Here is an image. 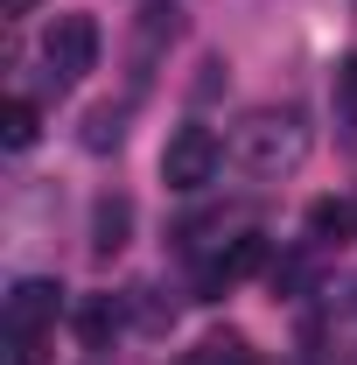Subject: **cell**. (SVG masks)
Wrapping results in <instances>:
<instances>
[{
  "label": "cell",
  "instance_id": "13",
  "mask_svg": "<svg viewBox=\"0 0 357 365\" xmlns=\"http://www.w3.org/2000/svg\"><path fill=\"white\" fill-rule=\"evenodd\" d=\"M0 7H7V14H36L43 0H0Z\"/></svg>",
  "mask_w": 357,
  "mask_h": 365
},
{
  "label": "cell",
  "instance_id": "7",
  "mask_svg": "<svg viewBox=\"0 0 357 365\" xmlns=\"http://www.w3.org/2000/svg\"><path fill=\"white\" fill-rule=\"evenodd\" d=\"M302 225H309L315 246H351V239H357V204H351V197H315Z\"/></svg>",
  "mask_w": 357,
  "mask_h": 365
},
{
  "label": "cell",
  "instance_id": "14",
  "mask_svg": "<svg viewBox=\"0 0 357 365\" xmlns=\"http://www.w3.org/2000/svg\"><path fill=\"white\" fill-rule=\"evenodd\" d=\"M176 365H203V359H176Z\"/></svg>",
  "mask_w": 357,
  "mask_h": 365
},
{
  "label": "cell",
  "instance_id": "6",
  "mask_svg": "<svg viewBox=\"0 0 357 365\" xmlns=\"http://www.w3.org/2000/svg\"><path fill=\"white\" fill-rule=\"evenodd\" d=\"M127 239H134V197L105 190V197L91 204V253L112 260V253H127Z\"/></svg>",
  "mask_w": 357,
  "mask_h": 365
},
{
  "label": "cell",
  "instance_id": "2",
  "mask_svg": "<svg viewBox=\"0 0 357 365\" xmlns=\"http://www.w3.org/2000/svg\"><path fill=\"white\" fill-rule=\"evenodd\" d=\"M224 148L211 127H176L169 134V148H161V182L169 190H182V197H196V190H211V176H218Z\"/></svg>",
  "mask_w": 357,
  "mask_h": 365
},
{
  "label": "cell",
  "instance_id": "3",
  "mask_svg": "<svg viewBox=\"0 0 357 365\" xmlns=\"http://www.w3.org/2000/svg\"><path fill=\"white\" fill-rule=\"evenodd\" d=\"M98 49H105V36H98V21L91 14H56L43 29V56L56 78H85V71H98Z\"/></svg>",
  "mask_w": 357,
  "mask_h": 365
},
{
  "label": "cell",
  "instance_id": "4",
  "mask_svg": "<svg viewBox=\"0 0 357 365\" xmlns=\"http://www.w3.org/2000/svg\"><path fill=\"white\" fill-rule=\"evenodd\" d=\"M56 317H63V288L56 281H43V274L14 281V295H7V337H43Z\"/></svg>",
  "mask_w": 357,
  "mask_h": 365
},
{
  "label": "cell",
  "instance_id": "1",
  "mask_svg": "<svg viewBox=\"0 0 357 365\" xmlns=\"http://www.w3.org/2000/svg\"><path fill=\"white\" fill-rule=\"evenodd\" d=\"M231 162L252 182L294 176V169L309 162V120H302L294 106H260V113H245L238 134H231Z\"/></svg>",
  "mask_w": 357,
  "mask_h": 365
},
{
  "label": "cell",
  "instance_id": "9",
  "mask_svg": "<svg viewBox=\"0 0 357 365\" xmlns=\"http://www.w3.org/2000/svg\"><path fill=\"white\" fill-rule=\"evenodd\" d=\"M91 148V155H105V148H119V140H127V113H119V106H91L85 113V134H78Z\"/></svg>",
  "mask_w": 357,
  "mask_h": 365
},
{
  "label": "cell",
  "instance_id": "5",
  "mask_svg": "<svg viewBox=\"0 0 357 365\" xmlns=\"http://www.w3.org/2000/svg\"><path fill=\"white\" fill-rule=\"evenodd\" d=\"M252 274H267V239H231L218 260L203 267V295H224V288H238V281H252Z\"/></svg>",
  "mask_w": 357,
  "mask_h": 365
},
{
  "label": "cell",
  "instance_id": "11",
  "mask_svg": "<svg viewBox=\"0 0 357 365\" xmlns=\"http://www.w3.org/2000/svg\"><path fill=\"white\" fill-rule=\"evenodd\" d=\"M329 98H336V120H343V127H357V56H351V63H336Z\"/></svg>",
  "mask_w": 357,
  "mask_h": 365
},
{
  "label": "cell",
  "instance_id": "12",
  "mask_svg": "<svg viewBox=\"0 0 357 365\" xmlns=\"http://www.w3.org/2000/svg\"><path fill=\"white\" fill-rule=\"evenodd\" d=\"M7 365H43V337H7Z\"/></svg>",
  "mask_w": 357,
  "mask_h": 365
},
{
  "label": "cell",
  "instance_id": "8",
  "mask_svg": "<svg viewBox=\"0 0 357 365\" xmlns=\"http://www.w3.org/2000/svg\"><path fill=\"white\" fill-rule=\"evenodd\" d=\"M78 337H85V351H105L112 337H119V323H127V309L112 302V295H91V302H78Z\"/></svg>",
  "mask_w": 357,
  "mask_h": 365
},
{
  "label": "cell",
  "instance_id": "10",
  "mask_svg": "<svg viewBox=\"0 0 357 365\" xmlns=\"http://www.w3.org/2000/svg\"><path fill=\"white\" fill-rule=\"evenodd\" d=\"M36 134H43V113H36L28 98H7V113H0V140L21 155V148H36Z\"/></svg>",
  "mask_w": 357,
  "mask_h": 365
}]
</instances>
